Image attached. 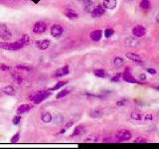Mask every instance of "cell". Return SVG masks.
Listing matches in <instances>:
<instances>
[{
    "label": "cell",
    "mask_w": 159,
    "mask_h": 149,
    "mask_svg": "<svg viewBox=\"0 0 159 149\" xmlns=\"http://www.w3.org/2000/svg\"><path fill=\"white\" fill-rule=\"evenodd\" d=\"M23 47H25V44H24L22 39L18 40V41H16L14 43H9L5 41L0 42V48L3 49V50H7V51H18Z\"/></svg>",
    "instance_id": "cell-1"
},
{
    "label": "cell",
    "mask_w": 159,
    "mask_h": 149,
    "mask_svg": "<svg viewBox=\"0 0 159 149\" xmlns=\"http://www.w3.org/2000/svg\"><path fill=\"white\" fill-rule=\"evenodd\" d=\"M50 96H51L50 91H40L35 94L34 96H32L31 99L34 104H40V102H42L43 101L47 99Z\"/></svg>",
    "instance_id": "cell-2"
},
{
    "label": "cell",
    "mask_w": 159,
    "mask_h": 149,
    "mask_svg": "<svg viewBox=\"0 0 159 149\" xmlns=\"http://www.w3.org/2000/svg\"><path fill=\"white\" fill-rule=\"evenodd\" d=\"M116 138L117 141H127L131 138V132L127 129H119L116 133Z\"/></svg>",
    "instance_id": "cell-3"
},
{
    "label": "cell",
    "mask_w": 159,
    "mask_h": 149,
    "mask_svg": "<svg viewBox=\"0 0 159 149\" xmlns=\"http://www.w3.org/2000/svg\"><path fill=\"white\" fill-rule=\"evenodd\" d=\"M0 38L3 41H8L12 38V33L10 32V30L8 29V27L4 24L0 25Z\"/></svg>",
    "instance_id": "cell-4"
},
{
    "label": "cell",
    "mask_w": 159,
    "mask_h": 149,
    "mask_svg": "<svg viewBox=\"0 0 159 149\" xmlns=\"http://www.w3.org/2000/svg\"><path fill=\"white\" fill-rule=\"evenodd\" d=\"M47 30V24L43 21H38L33 26V32L35 34H42Z\"/></svg>",
    "instance_id": "cell-5"
},
{
    "label": "cell",
    "mask_w": 159,
    "mask_h": 149,
    "mask_svg": "<svg viewBox=\"0 0 159 149\" xmlns=\"http://www.w3.org/2000/svg\"><path fill=\"white\" fill-rule=\"evenodd\" d=\"M63 33H64V29L61 25L55 24L51 27V35L54 38H61Z\"/></svg>",
    "instance_id": "cell-6"
},
{
    "label": "cell",
    "mask_w": 159,
    "mask_h": 149,
    "mask_svg": "<svg viewBox=\"0 0 159 149\" xmlns=\"http://www.w3.org/2000/svg\"><path fill=\"white\" fill-rule=\"evenodd\" d=\"M105 12H106V8L103 5H97L94 8V10L92 11V13H90V15H92L93 18H98L105 14Z\"/></svg>",
    "instance_id": "cell-7"
},
{
    "label": "cell",
    "mask_w": 159,
    "mask_h": 149,
    "mask_svg": "<svg viewBox=\"0 0 159 149\" xmlns=\"http://www.w3.org/2000/svg\"><path fill=\"white\" fill-rule=\"evenodd\" d=\"M70 73V69H69V66H64L62 68H60V69L57 70L56 72L54 73L53 77L54 78H61V77H64V76L68 75Z\"/></svg>",
    "instance_id": "cell-8"
},
{
    "label": "cell",
    "mask_w": 159,
    "mask_h": 149,
    "mask_svg": "<svg viewBox=\"0 0 159 149\" xmlns=\"http://www.w3.org/2000/svg\"><path fill=\"white\" fill-rule=\"evenodd\" d=\"M122 78H123V81L124 82H126V83H137L138 82L135 80L133 77H132V75L130 74V71H129V69H127L125 70L124 73L122 74Z\"/></svg>",
    "instance_id": "cell-9"
},
{
    "label": "cell",
    "mask_w": 159,
    "mask_h": 149,
    "mask_svg": "<svg viewBox=\"0 0 159 149\" xmlns=\"http://www.w3.org/2000/svg\"><path fill=\"white\" fill-rule=\"evenodd\" d=\"M145 34H146V29H145L143 26L137 25L132 29V35L135 37H137V38L143 37Z\"/></svg>",
    "instance_id": "cell-10"
},
{
    "label": "cell",
    "mask_w": 159,
    "mask_h": 149,
    "mask_svg": "<svg viewBox=\"0 0 159 149\" xmlns=\"http://www.w3.org/2000/svg\"><path fill=\"white\" fill-rule=\"evenodd\" d=\"M64 15L67 18L71 19V20H74V19H78L79 14L77 13L74 9H71V8H67V9L64 10Z\"/></svg>",
    "instance_id": "cell-11"
},
{
    "label": "cell",
    "mask_w": 159,
    "mask_h": 149,
    "mask_svg": "<svg viewBox=\"0 0 159 149\" xmlns=\"http://www.w3.org/2000/svg\"><path fill=\"white\" fill-rule=\"evenodd\" d=\"M101 36H103V31H101V30H94V31H92L90 34V38L94 42L100 41L101 39Z\"/></svg>",
    "instance_id": "cell-12"
},
{
    "label": "cell",
    "mask_w": 159,
    "mask_h": 149,
    "mask_svg": "<svg viewBox=\"0 0 159 149\" xmlns=\"http://www.w3.org/2000/svg\"><path fill=\"white\" fill-rule=\"evenodd\" d=\"M117 4V0H103V6L106 8V9L112 10L116 7Z\"/></svg>",
    "instance_id": "cell-13"
},
{
    "label": "cell",
    "mask_w": 159,
    "mask_h": 149,
    "mask_svg": "<svg viewBox=\"0 0 159 149\" xmlns=\"http://www.w3.org/2000/svg\"><path fill=\"white\" fill-rule=\"evenodd\" d=\"M83 3H84L85 11L87 13H92V11L94 10V8L95 7V2H93L92 0H86V1H84Z\"/></svg>",
    "instance_id": "cell-14"
},
{
    "label": "cell",
    "mask_w": 159,
    "mask_h": 149,
    "mask_svg": "<svg viewBox=\"0 0 159 149\" xmlns=\"http://www.w3.org/2000/svg\"><path fill=\"white\" fill-rule=\"evenodd\" d=\"M37 47L40 49V50H46L49 46H50V40L49 39H44V40H39V41L36 42Z\"/></svg>",
    "instance_id": "cell-15"
},
{
    "label": "cell",
    "mask_w": 159,
    "mask_h": 149,
    "mask_svg": "<svg viewBox=\"0 0 159 149\" xmlns=\"http://www.w3.org/2000/svg\"><path fill=\"white\" fill-rule=\"evenodd\" d=\"M32 105L31 104H22L20 105L18 108H17V110H16V113L19 115H21V114H23V113H25L27 112H29L30 109H32Z\"/></svg>",
    "instance_id": "cell-16"
},
{
    "label": "cell",
    "mask_w": 159,
    "mask_h": 149,
    "mask_svg": "<svg viewBox=\"0 0 159 149\" xmlns=\"http://www.w3.org/2000/svg\"><path fill=\"white\" fill-rule=\"evenodd\" d=\"M126 58L131 60V61H133V62H136V63H141V62L143 61V59L141 58V56L137 55V54H134V53H127Z\"/></svg>",
    "instance_id": "cell-17"
},
{
    "label": "cell",
    "mask_w": 159,
    "mask_h": 149,
    "mask_svg": "<svg viewBox=\"0 0 159 149\" xmlns=\"http://www.w3.org/2000/svg\"><path fill=\"white\" fill-rule=\"evenodd\" d=\"M85 132V126L82 125V124H80L76 127L75 129H74V132L71 135V137H76V136H80V135H82Z\"/></svg>",
    "instance_id": "cell-18"
},
{
    "label": "cell",
    "mask_w": 159,
    "mask_h": 149,
    "mask_svg": "<svg viewBox=\"0 0 159 149\" xmlns=\"http://www.w3.org/2000/svg\"><path fill=\"white\" fill-rule=\"evenodd\" d=\"M52 114L50 112H43L42 113V115H41V119H42V121L43 122H45V123H49V122H51L52 121Z\"/></svg>",
    "instance_id": "cell-19"
},
{
    "label": "cell",
    "mask_w": 159,
    "mask_h": 149,
    "mask_svg": "<svg viewBox=\"0 0 159 149\" xmlns=\"http://www.w3.org/2000/svg\"><path fill=\"white\" fill-rule=\"evenodd\" d=\"M2 91H3L5 94H8V96H14V94H16L15 89L11 86H5V88H3V89H2Z\"/></svg>",
    "instance_id": "cell-20"
},
{
    "label": "cell",
    "mask_w": 159,
    "mask_h": 149,
    "mask_svg": "<svg viewBox=\"0 0 159 149\" xmlns=\"http://www.w3.org/2000/svg\"><path fill=\"white\" fill-rule=\"evenodd\" d=\"M94 74H95V77L101 78H105L108 77V74H106V72L105 71V70H103V69H97V70H95Z\"/></svg>",
    "instance_id": "cell-21"
},
{
    "label": "cell",
    "mask_w": 159,
    "mask_h": 149,
    "mask_svg": "<svg viewBox=\"0 0 159 149\" xmlns=\"http://www.w3.org/2000/svg\"><path fill=\"white\" fill-rule=\"evenodd\" d=\"M123 64H124V60H123L121 57H116V58L113 59V65L117 68H120L123 66Z\"/></svg>",
    "instance_id": "cell-22"
},
{
    "label": "cell",
    "mask_w": 159,
    "mask_h": 149,
    "mask_svg": "<svg viewBox=\"0 0 159 149\" xmlns=\"http://www.w3.org/2000/svg\"><path fill=\"white\" fill-rule=\"evenodd\" d=\"M101 115H103V112L100 109H93L90 112V116L93 118H100Z\"/></svg>",
    "instance_id": "cell-23"
},
{
    "label": "cell",
    "mask_w": 159,
    "mask_h": 149,
    "mask_svg": "<svg viewBox=\"0 0 159 149\" xmlns=\"http://www.w3.org/2000/svg\"><path fill=\"white\" fill-rule=\"evenodd\" d=\"M11 77H12V78L14 80V82L16 83H23V78H22L19 74H17V73H12V74H11Z\"/></svg>",
    "instance_id": "cell-24"
},
{
    "label": "cell",
    "mask_w": 159,
    "mask_h": 149,
    "mask_svg": "<svg viewBox=\"0 0 159 149\" xmlns=\"http://www.w3.org/2000/svg\"><path fill=\"white\" fill-rule=\"evenodd\" d=\"M52 119H53V122L58 124V123H62L63 121H64V116L61 115L60 113H57L56 115L54 116V117H52Z\"/></svg>",
    "instance_id": "cell-25"
},
{
    "label": "cell",
    "mask_w": 159,
    "mask_h": 149,
    "mask_svg": "<svg viewBox=\"0 0 159 149\" xmlns=\"http://www.w3.org/2000/svg\"><path fill=\"white\" fill-rule=\"evenodd\" d=\"M71 93V91L70 89H62L60 93L57 94V99H64L65 96H67L68 94H69Z\"/></svg>",
    "instance_id": "cell-26"
},
{
    "label": "cell",
    "mask_w": 159,
    "mask_h": 149,
    "mask_svg": "<svg viewBox=\"0 0 159 149\" xmlns=\"http://www.w3.org/2000/svg\"><path fill=\"white\" fill-rule=\"evenodd\" d=\"M67 81H61V82H58L55 85L53 88L52 89H50V91H56V89H61V88H63L64 86H66L67 85Z\"/></svg>",
    "instance_id": "cell-27"
},
{
    "label": "cell",
    "mask_w": 159,
    "mask_h": 149,
    "mask_svg": "<svg viewBox=\"0 0 159 149\" xmlns=\"http://www.w3.org/2000/svg\"><path fill=\"white\" fill-rule=\"evenodd\" d=\"M98 140V135L95 134H93V135H90L87 136L86 139H85V142H87V143H93V142H97Z\"/></svg>",
    "instance_id": "cell-28"
},
{
    "label": "cell",
    "mask_w": 159,
    "mask_h": 149,
    "mask_svg": "<svg viewBox=\"0 0 159 149\" xmlns=\"http://www.w3.org/2000/svg\"><path fill=\"white\" fill-rule=\"evenodd\" d=\"M140 7L142 8V9H144V10L149 9V7H150L149 0H141V1H140Z\"/></svg>",
    "instance_id": "cell-29"
},
{
    "label": "cell",
    "mask_w": 159,
    "mask_h": 149,
    "mask_svg": "<svg viewBox=\"0 0 159 149\" xmlns=\"http://www.w3.org/2000/svg\"><path fill=\"white\" fill-rule=\"evenodd\" d=\"M131 118L134 119V120H141L142 115H141V113H139L137 112H131Z\"/></svg>",
    "instance_id": "cell-30"
},
{
    "label": "cell",
    "mask_w": 159,
    "mask_h": 149,
    "mask_svg": "<svg viewBox=\"0 0 159 149\" xmlns=\"http://www.w3.org/2000/svg\"><path fill=\"white\" fill-rule=\"evenodd\" d=\"M16 68H17L18 70H20V71H31L32 70V67L26 66V65H17Z\"/></svg>",
    "instance_id": "cell-31"
},
{
    "label": "cell",
    "mask_w": 159,
    "mask_h": 149,
    "mask_svg": "<svg viewBox=\"0 0 159 149\" xmlns=\"http://www.w3.org/2000/svg\"><path fill=\"white\" fill-rule=\"evenodd\" d=\"M114 34V30L111 28H108L105 30V37L106 38H111L112 35Z\"/></svg>",
    "instance_id": "cell-32"
},
{
    "label": "cell",
    "mask_w": 159,
    "mask_h": 149,
    "mask_svg": "<svg viewBox=\"0 0 159 149\" xmlns=\"http://www.w3.org/2000/svg\"><path fill=\"white\" fill-rule=\"evenodd\" d=\"M134 143H146V142H148V140L146 139V138H144V137H142V136H139L137 137L136 139H134Z\"/></svg>",
    "instance_id": "cell-33"
},
{
    "label": "cell",
    "mask_w": 159,
    "mask_h": 149,
    "mask_svg": "<svg viewBox=\"0 0 159 149\" xmlns=\"http://www.w3.org/2000/svg\"><path fill=\"white\" fill-rule=\"evenodd\" d=\"M20 121H21V116L19 114L15 115L12 119V122H13V124H15V125H18V124L20 123Z\"/></svg>",
    "instance_id": "cell-34"
},
{
    "label": "cell",
    "mask_w": 159,
    "mask_h": 149,
    "mask_svg": "<svg viewBox=\"0 0 159 149\" xmlns=\"http://www.w3.org/2000/svg\"><path fill=\"white\" fill-rule=\"evenodd\" d=\"M19 138H20V133H19V132H17V133H15V134L12 136V138H11V142H12V143L18 142V141H19Z\"/></svg>",
    "instance_id": "cell-35"
},
{
    "label": "cell",
    "mask_w": 159,
    "mask_h": 149,
    "mask_svg": "<svg viewBox=\"0 0 159 149\" xmlns=\"http://www.w3.org/2000/svg\"><path fill=\"white\" fill-rule=\"evenodd\" d=\"M21 39L23 40V42H24V44H25V46L30 44V38H29L28 35H23V36L21 37Z\"/></svg>",
    "instance_id": "cell-36"
},
{
    "label": "cell",
    "mask_w": 159,
    "mask_h": 149,
    "mask_svg": "<svg viewBox=\"0 0 159 149\" xmlns=\"http://www.w3.org/2000/svg\"><path fill=\"white\" fill-rule=\"evenodd\" d=\"M120 77H121V74H120V73H119V74H116V76H114V77L111 78V82H113V83H119V80H120Z\"/></svg>",
    "instance_id": "cell-37"
},
{
    "label": "cell",
    "mask_w": 159,
    "mask_h": 149,
    "mask_svg": "<svg viewBox=\"0 0 159 149\" xmlns=\"http://www.w3.org/2000/svg\"><path fill=\"white\" fill-rule=\"evenodd\" d=\"M144 120L145 121H152L153 119V115L151 114V113H146V114L144 115Z\"/></svg>",
    "instance_id": "cell-38"
},
{
    "label": "cell",
    "mask_w": 159,
    "mask_h": 149,
    "mask_svg": "<svg viewBox=\"0 0 159 149\" xmlns=\"http://www.w3.org/2000/svg\"><path fill=\"white\" fill-rule=\"evenodd\" d=\"M0 70H1V71H4V72H7L10 70V67L5 64H0Z\"/></svg>",
    "instance_id": "cell-39"
},
{
    "label": "cell",
    "mask_w": 159,
    "mask_h": 149,
    "mask_svg": "<svg viewBox=\"0 0 159 149\" xmlns=\"http://www.w3.org/2000/svg\"><path fill=\"white\" fill-rule=\"evenodd\" d=\"M126 101H127L126 99H121V101H117V102H116V105H117V107H123V105L125 104V102H126Z\"/></svg>",
    "instance_id": "cell-40"
},
{
    "label": "cell",
    "mask_w": 159,
    "mask_h": 149,
    "mask_svg": "<svg viewBox=\"0 0 159 149\" xmlns=\"http://www.w3.org/2000/svg\"><path fill=\"white\" fill-rule=\"evenodd\" d=\"M147 72H148L149 74H151V75H155L156 74V70H154V69H148V70H147Z\"/></svg>",
    "instance_id": "cell-41"
},
{
    "label": "cell",
    "mask_w": 159,
    "mask_h": 149,
    "mask_svg": "<svg viewBox=\"0 0 159 149\" xmlns=\"http://www.w3.org/2000/svg\"><path fill=\"white\" fill-rule=\"evenodd\" d=\"M73 123H74V121H70V122H68L67 124H66L65 128H66V129H67V128H70V127L73 125Z\"/></svg>",
    "instance_id": "cell-42"
},
{
    "label": "cell",
    "mask_w": 159,
    "mask_h": 149,
    "mask_svg": "<svg viewBox=\"0 0 159 149\" xmlns=\"http://www.w3.org/2000/svg\"><path fill=\"white\" fill-rule=\"evenodd\" d=\"M146 80V76H145L144 74H141L140 75V81H141V83H144V82H142V81H145Z\"/></svg>",
    "instance_id": "cell-43"
},
{
    "label": "cell",
    "mask_w": 159,
    "mask_h": 149,
    "mask_svg": "<svg viewBox=\"0 0 159 149\" xmlns=\"http://www.w3.org/2000/svg\"><path fill=\"white\" fill-rule=\"evenodd\" d=\"M156 22L159 23V13H158L157 15H156Z\"/></svg>",
    "instance_id": "cell-44"
},
{
    "label": "cell",
    "mask_w": 159,
    "mask_h": 149,
    "mask_svg": "<svg viewBox=\"0 0 159 149\" xmlns=\"http://www.w3.org/2000/svg\"><path fill=\"white\" fill-rule=\"evenodd\" d=\"M79 2H84V1H86V0H78Z\"/></svg>",
    "instance_id": "cell-45"
},
{
    "label": "cell",
    "mask_w": 159,
    "mask_h": 149,
    "mask_svg": "<svg viewBox=\"0 0 159 149\" xmlns=\"http://www.w3.org/2000/svg\"><path fill=\"white\" fill-rule=\"evenodd\" d=\"M155 89H157V91H159V86H155Z\"/></svg>",
    "instance_id": "cell-46"
},
{
    "label": "cell",
    "mask_w": 159,
    "mask_h": 149,
    "mask_svg": "<svg viewBox=\"0 0 159 149\" xmlns=\"http://www.w3.org/2000/svg\"><path fill=\"white\" fill-rule=\"evenodd\" d=\"M128 1H131V0H128Z\"/></svg>",
    "instance_id": "cell-47"
}]
</instances>
